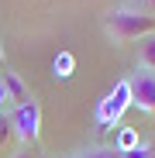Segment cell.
<instances>
[{"mask_svg":"<svg viewBox=\"0 0 155 158\" xmlns=\"http://www.w3.org/2000/svg\"><path fill=\"white\" fill-rule=\"evenodd\" d=\"M103 28H107V35H110L117 45H124V41H141V38L155 35V14L138 10V7H117V10L107 14Z\"/></svg>","mask_w":155,"mask_h":158,"instance_id":"1","label":"cell"},{"mask_svg":"<svg viewBox=\"0 0 155 158\" xmlns=\"http://www.w3.org/2000/svg\"><path fill=\"white\" fill-rule=\"evenodd\" d=\"M127 107H131V89H127V79H121V83L100 100V107H97V127H100V131H110V127L124 117Z\"/></svg>","mask_w":155,"mask_h":158,"instance_id":"2","label":"cell"},{"mask_svg":"<svg viewBox=\"0 0 155 158\" xmlns=\"http://www.w3.org/2000/svg\"><path fill=\"white\" fill-rule=\"evenodd\" d=\"M11 124H14V138L28 148L38 141V127H41V110H38V103L28 100V103H21V107L11 110Z\"/></svg>","mask_w":155,"mask_h":158,"instance_id":"3","label":"cell"},{"mask_svg":"<svg viewBox=\"0 0 155 158\" xmlns=\"http://www.w3.org/2000/svg\"><path fill=\"white\" fill-rule=\"evenodd\" d=\"M127 89H131V107H138L141 114H155V72L138 69L127 79Z\"/></svg>","mask_w":155,"mask_h":158,"instance_id":"4","label":"cell"},{"mask_svg":"<svg viewBox=\"0 0 155 158\" xmlns=\"http://www.w3.org/2000/svg\"><path fill=\"white\" fill-rule=\"evenodd\" d=\"M0 83H4V96H7V103H11V110H14V107H21V103H28V100H35V96H31V89L24 86V79H21L17 72H11V69H4Z\"/></svg>","mask_w":155,"mask_h":158,"instance_id":"5","label":"cell"},{"mask_svg":"<svg viewBox=\"0 0 155 158\" xmlns=\"http://www.w3.org/2000/svg\"><path fill=\"white\" fill-rule=\"evenodd\" d=\"M138 69L155 72V35H148V38L138 41Z\"/></svg>","mask_w":155,"mask_h":158,"instance_id":"6","label":"cell"},{"mask_svg":"<svg viewBox=\"0 0 155 158\" xmlns=\"http://www.w3.org/2000/svg\"><path fill=\"white\" fill-rule=\"evenodd\" d=\"M121 158H155V144H148V141H138L135 148L121 151Z\"/></svg>","mask_w":155,"mask_h":158,"instance_id":"7","label":"cell"},{"mask_svg":"<svg viewBox=\"0 0 155 158\" xmlns=\"http://www.w3.org/2000/svg\"><path fill=\"white\" fill-rule=\"evenodd\" d=\"M83 158H121V151L110 148V144H97V148H86Z\"/></svg>","mask_w":155,"mask_h":158,"instance_id":"8","label":"cell"},{"mask_svg":"<svg viewBox=\"0 0 155 158\" xmlns=\"http://www.w3.org/2000/svg\"><path fill=\"white\" fill-rule=\"evenodd\" d=\"M11 138H14V124H11V114H7V110H0V148H4Z\"/></svg>","mask_w":155,"mask_h":158,"instance_id":"9","label":"cell"},{"mask_svg":"<svg viewBox=\"0 0 155 158\" xmlns=\"http://www.w3.org/2000/svg\"><path fill=\"white\" fill-rule=\"evenodd\" d=\"M135 7H138V10H148V14H155V0H135Z\"/></svg>","mask_w":155,"mask_h":158,"instance_id":"10","label":"cell"},{"mask_svg":"<svg viewBox=\"0 0 155 158\" xmlns=\"http://www.w3.org/2000/svg\"><path fill=\"white\" fill-rule=\"evenodd\" d=\"M69 65H72V59H69V55H62V59L55 62V69H69Z\"/></svg>","mask_w":155,"mask_h":158,"instance_id":"11","label":"cell"},{"mask_svg":"<svg viewBox=\"0 0 155 158\" xmlns=\"http://www.w3.org/2000/svg\"><path fill=\"white\" fill-rule=\"evenodd\" d=\"M14 158H35V155H31V151H28V148H21V151H17V155H14Z\"/></svg>","mask_w":155,"mask_h":158,"instance_id":"12","label":"cell"},{"mask_svg":"<svg viewBox=\"0 0 155 158\" xmlns=\"http://www.w3.org/2000/svg\"><path fill=\"white\" fill-rule=\"evenodd\" d=\"M4 103H7V96H4V83H0V110H4Z\"/></svg>","mask_w":155,"mask_h":158,"instance_id":"13","label":"cell"},{"mask_svg":"<svg viewBox=\"0 0 155 158\" xmlns=\"http://www.w3.org/2000/svg\"><path fill=\"white\" fill-rule=\"evenodd\" d=\"M0 65H4V45H0Z\"/></svg>","mask_w":155,"mask_h":158,"instance_id":"14","label":"cell"},{"mask_svg":"<svg viewBox=\"0 0 155 158\" xmlns=\"http://www.w3.org/2000/svg\"><path fill=\"white\" fill-rule=\"evenodd\" d=\"M69 158H83V155H69Z\"/></svg>","mask_w":155,"mask_h":158,"instance_id":"15","label":"cell"}]
</instances>
